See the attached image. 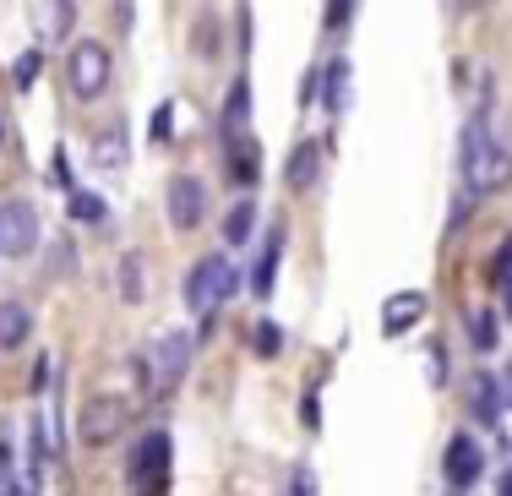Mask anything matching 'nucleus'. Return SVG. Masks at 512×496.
I'll use <instances>...</instances> for the list:
<instances>
[{
  "label": "nucleus",
  "mask_w": 512,
  "mask_h": 496,
  "mask_svg": "<svg viewBox=\"0 0 512 496\" xmlns=\"http://www.w3.org/2000/svg\"><path fill=\"white\" fill-rule=\"evenodd\" d=\"M458 175H463V186H469L480 202L496 197V191H507V180H512V153L491 137V120H485V110H474L469 126H463Z\"/></svg>",
  "instance_id": "f257e3e1"
},
{
  "label": "nucleus",
  "mask_w": 512,
  "mask_h": 496,
  "mask_svg": "<svg viewBox=\"0 0 512 496\" xmlns=\"http://www.w3.org/2000/svg\"><path fill=\"white\" fill-rule=\"evenodd\" d=\"M109 77H115V60H109V50L99 39H77L66 50V88L77 93L82 104L104 99L109 93Z\"/></svg>",
  "instance_id": "f03ea898"
},
{
  "label": "nucleus",
  "mask_w": 512,
  "mask_h": 496,
  "mask_svg": "<svg viewBox=\"0 0 512 496\" xmlns=\"http://www.w3.org/2000/svg\"><path fill=\"white\" fill-rule=\"evenodd\" d=\"M169 458H175L169 431H148V437H137L126 453V480L137 491H169Z\"/></svg>",
  "instance_id": "7ed1b4c3"
},
{
  "label": "nucleus",
  "mask_w": 512,
  "mask_h": 496,
  "mask_svg": "<svg viewBox=\"0 0 512 496\" xmlns=\"http://www.w3.org/2000/svg\"><path fill=\"white\" fill-rule=\"evenodd\" d=\"M191 349H197V338H191V333H164V338L153 344V393H158V398H169L180 382H186Z\"/></svg>",
  "instance_id": "20e7f679"
},
{
  "label": "nucleus",
  "mask_w": 512,
  "mask_h": 496,
  "mask_svg": "<svg viewBox=\"0 0 512 496\" xmlns=\"http://www.w3.org/2000/svg\"><path fill=\"white\" fill-rule=\"evenodd\" d=\"M120 431H126V404H120L115 393H99L77 409V442L104 447V442H115Z\"/></svg>",
  "instance_id": "39448f33"
},
{
  "label": "nucleus",
  "mask_w": 512,
  "mask_h": 496,
  "mask_svg": "<svg viewBox=\"0 0 512 496\" xmlns=\"http://www.w3.org/2000/svg\"><path fill=\"white\" fill-rule=\"evenodd\" d=\"M480 475H485V447L474 442V431H458V437L447 442V453H442L447 491H474V486H480Z\"/></svg>",
  "instance_id": "423d86ee"
},
{
  "label": "nucleus",
  "mask_w": 512,
  "mask_h": 496,
  "mask_svg": "<svg viewBox=\"0 0 512 496\" xmlns=\"http://www.w3.org/2000/svg\"><path fill=\"white\" fill-rule=\"evenodd\" d=\"M33 246H39V213H33V202H22V197L0 202V257H28Z\"/></svg>",
  "instance_id": "0eeeda50"
},
{
  "label": "nucleus",
  "mask_w": 512,
  "mask_h": 496,
  "mask_svg": "<svg viewBox=\"0 0 512 496\" xmlns=\"http://www.w3.org/2000/svg\"><path fill=\"white\" fill-rule=\"evenodd\" d=\"M164 213H169V224H175V229H197L202 213H207V186L197 175H175L164 186Z\"/></svg>",
  "instance_id": "6e6552de"
},
{
  "label": "nucleus",
  "mask_w": 512,
  "mask_h": 496,
  "mask_svg": "<svg viewBox=\"0 0 512 496\" xmlns=\"http://www.w3.org/2000/svg\"><path fill=\"white\" fill-rule=\"evenodd\" d=\"M425 306H431V300H425L420 289H398V295H387V306H382V333H387V338H404L409 328H420V322H425Z\"/></svg>",
  "instance_id": "1a4fd4ad"
},
{
  "label": "nucleus",
  "mask_w": 512,
  "mask_h": 496,
  "mask_svg": "<svg viewBox=\"0 0 512 496\" xmlns=\"http://www.w3.org/2000/svg\"><path fill=\"white\" fill-rule=\"evenodd\" d=\"M463 404H469V415H474V426H496V420H502V382L491 377V371H474L469 377V398H463Z\"/></svg>",
  "instance_id": "9d476101"
},
{
  "label": "nucleus",
  "mask_w": 512,
  "mask_h": 496,
  "mask_svg": "<svg viewBox=\"0 0 512 496\" xmlns=\"http://www.w3.org/2000/svg\"><path fill=\"white\" fill-rule=\"evenodd\" d=\"M246 120H251V82L235 77V82H229V99H224V120H218V131H224V148H235V142L251 137Z\"/></svg>",
  "instance_id": "9b49d317"
},
{
  "label": "nucleus",
  "mask_w": 512,
  "mask_h": 496,
  "mask_svg": "<svg viewBox=\"0 0 512 496\" xmlns=\"http://www.w3.org/2000/svg\"><path fill=\"white\" fill-rule=\"evenodd\" d=\"M316 169H322V142H316V137H300L295 148H289V159H284L289 191H311V186H316Z\"/></svg>",
  "instance_id": "f8f14e48"
},
{
  "label": "nucleus",
  "mask_w": 512,
  "mask_h": 496,
  "mask_svg": "<svg viewBox=\"0 0 512 496\" xmlns=\"http://www.w3.org/2000/svg\"><path fill=\"white\" fill-rule=\"evenodd\" d=\"M278 262H284V229H267V240H262V257H256V268H251V295L256 300H267L273 295V284H278Z\"/></svg>",
  "instance_id": "ddd939ff"
},
{
  "label": "nucleus",
  "mask_w": 512,
  "mask_h": 496,
  "mask_svg": "<svg viewBox=\"0 0 512 496\" xmlns=\"http://www.w3.org/2000/svg\"><path fill=\"white\" fill-rule=\"evenodd\" d=\"M224 169H229V186L251 191L256 180H262V153H256V142H235V148H224Z\"/></svg>",
  "instance_id": "4468645a"
},
{
  "label": "nucleus",
  "mask_w": 512,
  "mask_h": 496,
  "mask_svg": "<svg viewBox=\"0 0 512 496\" xmlns=\"http://www.w3.org/2000/svg\"><path fill=\"white\" fill-rule=\"evenodd\" d=\"M213 268H218V257H202V262H191V273H186V306L197 311H218V300H213Z\"/></svg>",
  "instance_id": "2eb2a0df"
},
{
  "label": "nucleus",
  "mask_w": 512,
  "mask_h": 496,
  "mask_svg": "<svg viewBox=\"0 0 512 496\" xmlns=\"http://www.w3.org/2000/svg\"><path fill=\"white\" fill-rule=\"evenodd\" d=\"M316 99L327 104V115H344V104H349V60L344 55H333L322 66V93Z\"/></svg>",
  "instance_id": "dca6fc26"
},
{
  "label": "nucleus",
  "mask_w": 512,
  "mask_h": 496,
  "mask_svg": "<svg viewBox=\"0 0 512 496\" xmlns=\"http://www.w3.org/2000/svg\"><path fill=\"white\" fill-rule=\"evenodd\" d=\"M33 333V311L22 300H0V349H22Z\"/></svg>",
  "instance_id": "f3484780"
},
{
  "label": "nucleus",
  "mask_w": 512,
  "mask_h": 496,
  "mask_svg": "<svg viewBox=\"0 0 512 496\" xmlns=\"http://www.w3.org/2000/svg\"><path fill=\"white\" fill-rule=\"evenodd\" d=\"M44 464H50V426L33 415V420H28V480H22L28 491L44 486Z\"/></svg>",
  "instance_id": "a211bd4d"
},
{
  "label": "nucleus",
  "mask_w": 512,
  "mask_h": 496,
  "mask_svg": "<svg viewBox=\"0 0 512 496\" xmlns=\"http://www.w3.org/2000/svg\"><path fill=\"white\" fill-rule=\"evenodd\" d=\"M463 333H469V344L480 349V355H491V349L502 344V328H496V311L491 306H474L469 317H463Z\"/></svg>",
  "instance_id": "6ab92c4d"
},
{
  "label": "nucleus",
  "mask_w": 512,
  "mask_h": 496,
  "mask_svg": "<svg viewBox=\"0 0 512 496\" xmlns=\"http://www.w3.org/2000/svg\"><path fill=\"white\" fill-rule=\"evenodd\" d=\"M99 169H120L126 164V126H104L99 137H93V153H88Z\"/></svg>",
  "instance_id": "aec40b11"
},
{
  "label": "nucleus",
  "mask_w": 512,
  "mask_h": 496,
  "mask_svg": "<svg viewBox=\"0 0 512 496\" xmlns=\"http://www.w3.org/2000/svg\"><path fill=\"white\" fill-rule=\"evenodd\" d=\"M66 213H71L77 224H93V229H99V224H109V208H104V197H93V191H77V186L66 191Z\"/></svg>",
  "instance_id": "412c9836"
},
{
  "label": "nucleus",
  "mask_w": 512,
  "mask_h": 496,
  "mask_svg": "<svg viewBox=\"0 0 512 496\" xmlns=\"http://www.w3.org/2000/svg\"><path fill=\"white\" fill-rule=\"evenodd\" d=\"M251 229H256V202H235L229 219H224V240H229V246H246Z\"/></svg>",
  "instance_id": "4be33fe9"
},
{
  "label": "nucleus",
  "mask_w": 512,
  "mask_h": 496,
  "mask_svg": "<svg viewBox=\"0 0 512 496\" xmlns=\"http://www.w3.org/2000/svg\"><path fill=\"white\" fill-rule=\"evenodd\" d=\"M251 349H256V360H278V355H284V328H278L273 317H262V322H256V333H251Z\"/></svg>",
  "instance_id": "5701e85b"
},
{
  "label": "nucleus",
  "mask_w": 512,
  "mask_h": 496,
  "mask_svg": "<svg viewBox=\"0 0 512 496\" xmlns=\"http://www.w3.org/2000/svg\"><path fill=\"white\" fill-rule=\"evenodd\" d=\"M39 71H44V50H22L17 66H11V88H17V93H33Z\"/></svg>",
  "instance_id": "b1692460"
},
{
  "label": "nucleus",
  "mask_w": 512,
  "mask_h": 496,
  "mask_svg": "<svg viewBox=\"0 0 512 496\" xmlns=\"http://www.w3.org/2000/svg\"><path fill=\"white\" fill-rule=\"evenodd\" d=\"M235 289H240V268L229 257H218V268H213V300H218V311L235 300Z\"/></svg>",
  "instance_id": "393cba45"
},
{
  "label": "nucleus",
  "mask_w": 512,
  "mask_h": 496,
  "mask_svg": "<svg viewBox=\"0 0 512 496\" xmlns=\"http://www.w3.org/2000/svg\"><path fill=\"white\" fill-rule=\"evenodd\" d=\"M491 284L502 289L507 317H512V240H502V251H496V262H491Z\"/></svg>",
  "instance_id": "a878e982"
},
{
  "label": "nucleus",
  "mask_w": 512,
  "mask_h": 496,
  "mask_svg": "<svg viewBox=\"0 0 512 496\" xmlns=\"http://www.w3.org/2000/svg\"><path fill=\"white\" fill-rule=\"evenodd\" d=\"M115 284H120V295H126V300H142V257H137V251H131V257H120Z\"/></svg>",
  "instance_id": "bb28decb"
},
{
  "label": "nucleus",
  "mask_w": 512,
  "mask_h": 496,
  "mask_svg": "<svg viewBox=\"0 0 512 496\" xmlns=\"http://www.w3.org/2000/svg\"><path fill=\"white\" fill-rule=\"evenodd\" d=\"M50 6V39H71V22H77V6L71 0H44Z\"/></svg>",
  "instance_id": "cd10ccee"
},
{
  "label": "nucleus",
  "mask_w": 512,
  "mask_h": 496,
  "mask_svg": "<svg viewBox=\"0 0 512 496\" xmlns=\"http://www.w3.org/2000/svg\"><path fill=\"white\" fill-rule=\"evenodd\" d=\"M349 22H355V0H327V17H322V28H327V33H344Z\"/></svg>",
  "instance_id": "c85d7f7f"
},
{
  "label": "nucleus",
  "mask_w": 512,
  "mask_h": 496,
  "mask_svg": "<svg viewBox=\"0 0 512 496\" xmlns=\"http://www.w3.org/2000/svg\"><path fill=\"white\" fill-rule=\"evenodd\" d=\"M148 131H153V142H169V137H175V104H158V110H153V120H148Z\"/></svg>",
  "instance_id": "c756f323"
},
{
  "label": "nucleus",
  "mask_w": 512,
  "mask_h": 496,
  "mask_svg": "<svg viewBox=\"0 0 512 496\" xmlns=\"http://www.w3.org/2000/svg\"><path fill=\"white\" fill-rule=\"evenodd\" d=\"M425 355H431V360H425V371H431V387H447V349L431 344Z\"/></svg>",
  "instance_id": "7c9ffc66"
},
{
  "label": "nucleus",
  "mask_w": 512,
  "mask_h": 496,
  "mask_svg": "<svg viewBox=\"0 0 512 496\" xmlns=\"http://www.w3.org/2000/svg\"><path fill=\"white\" fill-rule=\"evenodd\" d=\"M50 186H55V191H71V169H66V153H55V159H50Z\"/></svg>",
  "instance_id": "2f4dec72"
},
{
  "label": "nucleus",
  "mask_w": 512,
  "mask_h": 496,
  "mask_svg": "<svg viewBox=\"0 0 512 496\" xmlns=\"http://www.w3.org/2000/svg\"><path fill=\"white\" fill-rule=\"evenodd\" d=\"M316 93H322V66L306 71V82H300V104H316Z\"/></svg>",
  "instance_id": "473e14b6"
},
{
  "label": "nucleus",
  "mask_w": 512,
  "mask_h": 496,
  "mask_svg": "<svg viewBox=\"0 0 512 496\" xmlns=\"http://www.w3.org/2000/svg\"><path fill=\"white\" fill-rule=\"evenodd\" d=\"M289 491L311 496V491H316V475H311V469H295V480H289Z\"/></svg>",
  "instance_id": "72a5a7b5"
},
{
  "label": "nucleus",
  "mask_w": 512,
  "mask_h": 496,
  "mask_svg": "<svg viewBox=\"0 0 512 496\" xmlns=\"http://www.w3.org/2000/svg\"><path fill=\"white\" fill-rule=\"evenodd\" d=\"M44 382H50V360H33V393H44Z\"/></svg>",
  "instance_id": "f704fd0d"
},
{
  "label": "nucleus",
  "mask_w": 512,
  "mask_h": 496,
  "mask_svg": "<svg viewBox=\"0 0 512 496\" xmlns=\"http://www.w3.org/2000/svg\"><path fill=\"white\" fill-rule=\"evenodd\" d=\"M6 464H11V453H6V447H0V491H22L17 480H6Z\"/></svg>",
  "instance_id": "c9c22d12"
},
{
  "label": "nucleus",
  "mask_w": 512,
  "mask_h": 496,
  "mask_svg": "<svg viewBox=\"0 0 512 496\" xmlns=\"http://www.w3.org/2000/svg\"><path fill=\"white\" fill-rule=\"evenodd\" d=\"M131 17H137V11H131V0H115V22H120V28H131Z\"/></svg>",
  "instance_id": "e433bc0d"
},
{
  "label": "nucleus",
  "mask_w": 512,
  "mask_h": 496,
  "mask_svg": "<svg viewBox=\"0 0 512 496\" xmlns=\"http://www.w3.org/2000/svg\"><path fill=\"white\" fill-rule=\"evenodd\" d=\"M480 6V0H447V11H453V17H463V11H474Z\"/></svg>",
  "instance_id": "4c0bfd02"
},
{
  "label": "nucleus",
  "mask_w": 512,
  "mask_h": 496,
  "mask_svg": "<svg viewBox=\"0 0 512 496\" xmlns=\"http://www.w3.org/2000/svg\"><path fill=\"white\" fill-rule=\"evenodd\" d=\"M496 491H502V496H512V469H502V480H496Z\"/></svg>",
  "instance_id": "58836bf2"
},
{
  "label": "nucleus",
  "mask_w": 512,
  "mask_h": 496,
  "mask_svg": "<svg viewBox=\"0 0 512 496\" xmlns=\"http://www.w3.org/2000/svg\"><path fill=\"white\" fill-rule=\"evenodd\" d=\"M0 137H6V120H0Z\"/></svg>",
  "instance_id": "ea45409f"
}]
</instances>
